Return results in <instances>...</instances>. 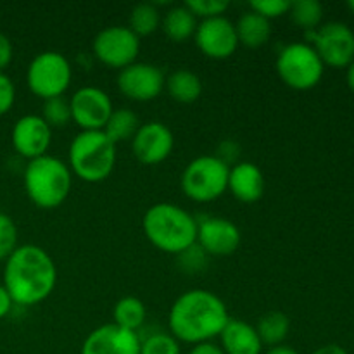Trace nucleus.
<instances>
[{
    "label": "nucleus",
    "instance_id": "41",
    "mask_svg": "<svg viewBox=\"0 0 354 354\" xmlns=\"http://www.w3.org/2000/svg\"><path fill=\"white\" fill-rule=\"evenodd\" d=\"M346 82H348V86L354 92V61L348 66V73H346Z\"/></svg>",
    "mask_w": 354,
    "mask_h": 354
},
{
    "label": "nucleus",
    "instance_id": "12",
    "mask_svg": "<svg viewBox=\"0 0 354 354\" xmlns=\"http://www.w3.org/2000/svg\"><path fill=\"white\" fill-rule=\"evenodd\" d=\"M118 90L135 102H151L165 90L166 76L159 66L151 62H133L118 75Z\"/></svg>",
    "mask_w": 354,
    "mask_h": 354
},
{
    "label": "nucleus",
    "instance_id": "29",
    "mask_svg": "<svg viewBox=\"0 0 354 354\" xmlns=\"http://www.w3.org/2000/svg\"><path fill=\"white\" fill-rule=\"evenodd\" d=\"M140 354H182L180 342L169 332H154L140 337Z\"/></svg>",
    "mask_w": 354,
    "mask_h": 354
},
{
    "label": "nucleus",
    "instance_id": "42",
    "mask_svg": "<svg viewBox=\"0 0 354 354\" xmlns=\"http://www.w3.org/2000/svg\"><path fill=\"white\" fill-rule=\"evenodd\" d=\"M348 9L354 14V0H349V2H348Z\"/></svg>",
    "mask_w": 354,
    "mask_h": 354
},
{
    "label": "nucleus",
    "instance_id": "15",
    "mask_svg": "<svg viewBox=\"0 0 354 354\" xmlns=\"http://www.w3.org/2000/svg\"><path fill=\"white\" fill-rule=\"evenodd\" d=\"M12 147L21 158L33 161L48 154L52 144V130L38 114H24L14 123L10 131Z\"/></svg>",
    "mask_w": 354,
    "mask_h": 354
},
{
    "label": "nucleus",
    "instance_id": "30",
    "mask_svg": "<svg viewBox=\"0 0 354 354\" xmlns=\"http://www.w3.org/2000/svg\"><path fill=\"white\" fill-rule=\"evenodd\" d=\"M207 263H209V256L203 251L197 244L190 245L189 249L182 251L180 254H176V265L187 275H194V273H199L203 270H206Z\"/></svg>",
    "mask_w": 354,
    "mask_h": 354
},
{
    "label": "nucleus",
    "instance_id": "24",
    "mask_svg": "<svg viewBox=\"0 0 354 354\" xmlns=\"http://www.w3.org/2000/svg\"><path fill=\"white\" fill-rule=\"evenodd\" d=\"M140 124L142 123L135 111L128 109V107H120V109L113 111L102 131L114 145H118L121 142H131Z\"/></svg>",
    "mask_w": 354,
    "mask_h": 354
},
{
    "label": "nucleus",
    "instance_id": "16",
    "mask_svg": "<svg viewBox=\"0 0 354 354\" xmlns=\"http://www.w3.org/2000/svg\"><path fill=\"white\" fill-rule=\"evenodd\" d=\"M241 230L228 218L206 216L197 221L196 244L207 256H230L241 245Z\"/></svg>",
    "mask_w": 354,
    "mask_h": 354
},
{
    "label": "nucleus",
    "instance_id": "39",
    "mask_svg": "<svg viewBox=\"0 0 354 354\" xmlns=\"http://www.w3.org/2000/svg\"><path fill=\"white\" fill-rule=\"evenodd\" d=\"M311 354H348V351L339 344H325L322 348L315 349Z\"/></svg>",
    "mask_w": 354,
    "mask_h": 354
},
{
    "label": "nucleus",
    "instance_id": "4",
    "mask_svg": "<svg viewBox=\"0 0 354 354\" xmlns=\"http://www.w3.org/2000/svg\"><path fill=\"white\" fill-rule=\"evenodd\" d=\"M23 185L31 203L40 209H55L69 197L73 173L62 159L45 154L28 161Z\"/></svg>",
    "mask_w": 354,
    "mask_h": 354
},
{
    "label": "nucleus",
    "instance_id": "21",
    "mask_svg": "<svg viewBox=\"0 0 354 354\" xmlns=\"http://www.w3.org/2000/svg\"><path fill=\"white\" fill-rule=\"evenodd\" d=\"M166 92L175 102L194 104L203 95V80L190 69H176L166 76Z\"/></svg>",
    "mask_w": 354,
    "mask_h": 354
},
{
    "label": "nucleus",
    "instance_id": "13",
    "mask_svg": "<svg viewBox=\"0 0 354 354\" xmlns=\"http://www.w3.org/2000/svg\"><path fill=\"white\" fill-rule=\"evenodd\" d=\"M194 41L203 55L214 61H225L232 57L239 47L235 23L225 16L199 21Z\"/></svg>",
    "mask_w": 354,
    "mask_h": 354
},
{
    "label": "nucleus",
    "instance_id": "37",
    "mask_svg": "<svg viewBox=\"0 0 354 354\" xmlns=\"http://www.w3.org/2000/svg\"><path fill=\"white\" fill-rule=\"evenodd\" d=\"M187 354H225L223 349L216 344V342H201L190 348V351Z\"/></svg>",
    "mask_w": 354,
    "mask_h": 354
},
{
    "label": "nucleus",
    "instance_id": "14",
    "mask_svg": "<svg viewBox=\"0 0 354 354\" xmlns=\"http://www.w3.org/2000/svg\"><path fill=\"white\" fill-rule=\"evenodd\" d=\"M175 149V135L161 121L142 123L131 138V152L140 165L156 166L165 162Z\"/></svg>",
    "mask_w": 354,
    "mask_h": 354
},
{
    "label": "nucleus",
    "instance_id": "22",
    "mask_svg": "<svg viewBox=\"0 0 354 354\" xmlns=\"http://www.w3.org/2000/svg\"><path fill=\"white\" fill-rule=\"evenodd\" d=\"M197 24H199L197 17L185 6H173L171 9L166 10L161 21L166 38L175 44H183L189 38H194Z\"/></svg>",
    "mask_w": 354,
    "mask_h": 354
},
{
    "label": "nucleus",
    "instance_id": "27",
    "mask_svg": "<svg viewBox=\"0 0 354 354\" xmlns=\"http://www.w3.org/2000/svg\"><path fill=\"white\" fill-rule=\"evenodd\" d=\"M289 16L290 21L301 30H318L324 19V6L318 0H296L290 2Z\"/></svg>",
    "mask_w": 354,
    "mask_h": 354
},
{
    "label": "nucleus",
    "instance_id": "23",
    "mask_svg": "<svg viewBox=\"0 0 354 354\" xmlns=\"http://www.w3.org/2000/svg\"><path fill=\"white\" fill-rule=\"evenodd\" d=\"M254 328L263 346L273 348V346H280L286 342L290 330V320L283 311H268L259 317Z\"/></svg>",
    "mask_w": 354,
    "mask_h": 354
},
{
    "label": "nucleus",
    "instance_id": "5",
    "mask_svg": "<svg viewBox=\"0 0 354 354\" xmlns=\"http://www.w3.org/2000/svg\"><path fill=\"white\" fill-rule=\"evenodd\" d=\"M68 166L83 182H104L116 166V145L104 131H80L69 144Z\"/></svg>",
    "mask_w": 354,
    "mask_h": 354
},
{
    "label": "nucleus",
    "instance_id": "11",
    "mask_svg": "<svg viewBox=\"0 0 354 354\" xmlns=\"http://www.w3.org/2000/svg\"><path fill=\"white\" fill-rule=\"evenodd\" d=\"M71 121L82 131H102L113 114L111 97L99 86L86 85L69 97Z\"/></svg>",
    "mask_w": 354,
    "mask_h": 354
},
{
    "label": "nucleus",
    "instance_id": "9",
    "mask_svg": "<svg viewBox=\"0 0 354 354\" xmlns=\"http://www.w3.org/2000/svg\"><path fill=\"white\" fill-rule=\"evenodd\" d=\"M93 57L113 69H124L137 62L140 54V38L128 26H107L95 35L92 41Z\"/></svg>",
    "mask_w": 354,
    "mask_h": 354
},
{
    "label": "nucleus",
    "instance_id": "6",
    "mask_svg": "<svg viewBox=\"0 0 354 354\" xmlns=\"http://www.w3.org/2000/svg\"><path fill=\"white\" fill-rule=\"evenodd\" d=\"M275 68L283 85L297 92L315 88L322 82L325 71L320 55L306 41L283 45L277 55Z\"/></svg>",
    "mask_w": 354,
    "mask_h": 354
},
{
    "label": "nucleus",
    "instance_id": "38",
    "mask_svg": "<svg viewBox=\"0 0 354 354\" xmlns=\"http://www.w3.org/2000/svg\"><path fill=\"white\" fill-rule=\"evenodd\" d=\"M12 306H14V303H12V299H10L9 292H7L6 287L0 283V320H3V318L10 313Z\"/></svg>",
    "mask_w": 354,
    "mask_h": 354
},
{
    "label": "nucleus",
    "instance_id": "7",
    "mask_svg": "<svg viewBox=\"0 0 354 354\" xmlns=\"http://www.w3.org/2000/svg\"><path fill=\"white\" fill-rule=\"evenodd\" d=\"M228 168L216 156H199L185 166L180 187L185 197L197 204L213 203L228 189Z\"/></svg>",
    "mask_w": 354,
    "mask_h": 354
},
{
    "label": "nucleus",
    "instance_id": "17",
    "mask_svg": "<svg viewBox=\"0 0 354 354\" xmlns=\"http://www.w3.org/2000/svg\"><path fill=\"white\" fill-rule=\"evenodd\" d=\"M80 354H140V335L116 324L100 325L86 335Z\"/></svg>",
    "mask_w": 354,
    "mask_h": 354
},
{
    "label": "nucleus",
    "instance_id": "34",
    "mask_svg": "<svg viewBox=\"0 0 354 354\" xmlns=\"http://www.w3.org/2000/svg\"><path fill=\"white\" fill-rule=\"evenodd\" d=\"M14 102H16V86L14 82L0 71V116L9 113L12 109Z\"/></svg>",
    "mask_w": 354,
    "mask_h": 354
},
{
    "label": "nucleus",
    "instance_id": "25",
    "mask_svg": "<svg viewBox=\"0 0 354 354\" xmlns=\"http://www.w3.org/2000/svg\"><path fill=\"white\" fill-rule=\"evenodd\" d=\"M145 318H147V308H145L144 301H140L138 297H121L114 304L113 324L120 325L121 328L138 332L142 328V325L145 324Z\"/></svg>",
    "mask_w": 354,
    "mask_h": 354
},
{
    "label": "nucleus",
    "instance_id": "26",
    "mask_svg": "<svg viewBox=\"0 0 354 354\" xmlns=\"http://www.w3.org/2000/svg\"><path fill=\"white\" fill-rule=\"evenodd\" d=\"M161 21L162 16L156 3H137V6L131 9L130 17H128V28H130L138 38L149 37V35L156 33V31L161 28Z\"/></svg>",
    "mask_w": 354,
    "mask_h": 354
},
{
    "label": "nucleus",
    "instance_id": "1",
    "mask_svg": "<svg viewBox=\"0 0 354 354\" xmlns=\"http://www.w3.org/2000/svg\"><path fill=\"white\" fill-rule=\"evenodd\" d=\"M3 263L2 286L17 306H37L54 292L57 268L52 256L40 245H17Z\"/></svg>",
    "mask_w": 354,
    "mask_h": 354
},
{
    "label": "nucleus",
    "instance_id": "2",
    "mask_svg": "<svg viewBox=\"0 0 354 354\" xmlns=\"http://www.w3.org/2000/svg\"><path fill=\"white\" fill-rule=\"evenodd\" d=\"M228 320L230 315L221 297L206 289H190L173 301L168 328L178 342L196 346L220 337Z\"/></svg>",
    "mask_w": 354,
    "mask_h": 354
},
{
    "label": "nucleus",
    "instance_id": "3",
    "mask_svg": "<svg viewBox=\"0 0 354 354\" xmlns=\"http://www.w3.org/2000/svg\"><path fill=\"white\" fill-rule=\"evenodd\" d=\"M145 239L166 254H180L197 241V220L185 207L173 203L152 204L142 218Z\"/></svg>",
    "mask_w": 354,
    "mask_h": 354
},
{
    "label": "nucleus",
    "instance_id": "40",
    "mask_svg": "<svg viewBox=\"0 0 354 354\" xmlns=\"http://www.w3.org/2000/svg\"><path fill=\"white\" fill-rule=\"evenodd\" d=\"M265 354H299L294 348L287 344H280V346H273V348H268V351Z\"/></svg>",
    "mask_w": 354,
    "mask_h": 354
},
{
    "label": "nucleus",
    "instance_id": "33",
    "mask_svg": "<svg viewBox=\"0 0 354 354\" xmlns=\"http://www.w3.org/2000/svg\"><path fill=\"white\" fill-rule=\"evenodd\" d=\"M249 7H251V10L258 12L259 16L272 21L289 14L290 2H287V0H254V2L249 3Z\"/></svg>",
    "mask_w": 354,
    "mask_h": 354
},
{
    "label": "nucleus",
    "instance_id": "31",
    "mask_svg": "<svg viewBox=\"0 0 354 354\" xmlns=\"http://www.w3.org/2000/svg\"><path fill=\"white\" fill-rule=\"evenodd\" d=\"M183 6L197 17V19H211V17L225 16L230 7L227 0H187Z\"/></svg>",
    "mask_w": 354,
    "mask_h": 354
},
{
    "label": "nucleus",
    "instance_id": "8",
    "mask_svg": "<svg viewBox=\"0 0 354 354\" xmlns=\"http://www.w3.org/2000/svg\"><path fill=\"white\" fill-rule=\"evenodd\" d=\"M73 82V68L64 54L45 50L35 55L26 69V85L33 95L48 100L62 97Z\"/></svg>",
    "mask_w": 354,
    "mask_h": 354
},
{
    "label": "nucleus",
    "instance_id": "32",
    "mask_svg": "<svg viewBox=\"0 0 354 354\" xmlns=\"http://www.w3.org/2000/svg\"><path fill=\"white\" fill-rule=\"evenodd\" d=\"M17 227L12 218L0 213V261H6L17 248Z\"/></svg>",
    "mask_w": 354,
    "mask_h": 354
},
{
    "label": "nucleus",
    "instance_id": "35",
    "mask_svg": "<svg viewBox=\"0 0 354 354\" xmlns=\"http://www.w3.org/2000/svg\"><path fill=\"white\" fill-rule=\"evenodd\" d=\"M216 156L220 161H223L228 168H232L234 165L239 162V156H241V145L235 140L228 138V140H223L216 149Z\"/></svg>",
    "mask_w": 354,
    "mask_h": 354
},
{
    "label": "nucleus",
    "instance_id": "10",
    "mask_svg": "<svg viewBox=\"0 0 354 354\" xmlns=\"http://www.w3.org/2000/svg\"><path fill=\"white\" fill-rule=\"evenodd\" d=\"M306 40L320 55L324 66L348 68L354 61V31L348 24L332 21L318 30L306 31Z\"/></svg>",
    "mask_w": 354,
    "mask_h": 354
},
{
    "label": "nucleus",
    "instance_id": "19",
    "mask_svg": "<svg viewBox=\"0 0 354 354\" xmlns=\"http://www.w3.org/2000/svg\"><path fill=\"white\" fill-rule=\"evenodd\" d=\"M220 348L225 354H261L263 342L254 325L230 318L220 334Z\"/></svg>",
    "mask_w": 354,
    "mask_h": 354
},
{
    "label": "nucleus",
    "instance_id": "18",
    "mask_svg": "<svg viewBox=\"0 0 354 354\" xmlns=\"http://www.w3.org/2000/svg\"><path fill=\"white\" fill-rule=\"evenodd\" d=\"M228 192L244 204L258 203L265 194V176L259 166L239 161L228 171Z\"/></svg>",
    "mask_w": 354,
    "mask_h": 354
},
{
    "label": "nucleus",
    "instance_id": "20",
    "mask_svg": "<svg viewBox=\"0 0 354 354\" xmlns=\"http://www.w3.org/2000/svg\"><path fill=\"white\" fill-rule=\"evenodd\" d=\"M235 31H237L239 45L248 48L265 47L272 38V21L259 16L254 10H248L235 23Z\"/></svg>",
    "mask_w": 354,
    "mask_h": 354
},
{
    "label": "nucleus",
    "instance_id": "28",
    "mask_svg": "<svg viewBox=\"0 0 354 354\" xmlns=\"http://www.w3.org/2000/svg\"><path fill=\"white\" fill-rule=\"evenodd\" d=\"M41 118L45 123L55 128H64L71 121V107H69V99L62 97H54V99L44 100V109H41Z\"/></svg>",
    "mask_w": 354,
    "mask_h": 354
},
{
    "label": "nucleus",
    "instance_id": "36",
    "mask_svg": "<svg viewBox=\"0 0 354 354\" xmlns=\"http://www.w3.org/2000/svg\"><path fill=\"white\" fill-rule=\"evenodd\" d=\"M14 57V47L12 41L7 35L0 33V71L3 73V69L12 62Z\"/></svg>",
    "mask_w": 354,
    "mask_h": 354
}]
</instances>
